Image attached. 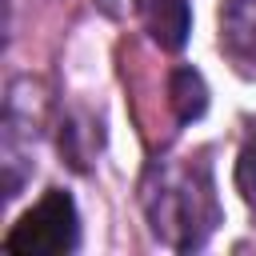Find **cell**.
I'll list each match as a JSON object with an SVG mask.
<instances>
[{"label": "cell", "mask_w": 256, "mask_h": 256, "mask_svg": "<svg viewBox=\"0 0 256 256\" xmlns=\"http://www.w3.org/2000/svg\"><path fill=\"white\" fill-rule=\"evenodd\" d=\"M144 212L152 232L172 248H196L216 224L208 164H156L144 180Z\"/></svg>", "instance_id": "obj_1"}, {"label": "cell", "mask_w": 256, "mask_h": 256, "mask_svg": "<svg viewBox=\"0 0 256 256\" xmlns=\"http://www.w3.org/2000/svg\"><path fill=\"white\" fill-rule=\"evenodd\" d=\"M136 8L160 48H180L188 40V0H136Z\"/></svg>", "instance_id": "obj_4"}, {"label": "cell", "mask_w": 256, "mask_h": 256, "mask_svg": "<svg viewBox=\"0 0 256 256\" xmlns=\"http://www.w3.org/2000/svg\"><path fill=\"white\" fill-rule=\"evenodd\" d=\"M240 192L256 204V136L248 140V148H244V156H240Z\"/></svg>", "instance_id": "obj_6"}, {"label": "cell", "mask_w": 256, "mask_h": 256, "mask_svg": "<svg viewBox=\"0 0 256 256\" xmlns=\"http://www.w3.org/2000/svg\"><path fill=\"white\" fill-rule=\"evenodd\" d=\"M80 236L76 204L64 188H48L4 236V252L12 256H60L72 252Z\"/></svg>", "instance_id": "obj_2"}, {"label": "cell", "mask_w": 256, "mask_h": 256, "mask_svg": "<svg viewBox=\"0 0 256 256\" xmlns=\"http://www.w3.org/2000/svg\"><path fill=\"white\" fill-rule=\"evenodd\" d=\"M220 48L240 72H256V0L220 4Z\"/></svg>", "instance_id": "obj_3"}, {"label": "cell", "mask_w": 256, "mask_h": 256, "mask_svg": "<svg viewBox=\"0 0 256 256\" xmlns=\"http://www.w3.org/2000/svg\"><path fill=\"white\" fill-rule=\"evenodd\" d=\"M172 108L180 120H196L204 108H208V88H204V76L192 72V68H180L172 72Z\"/></svg>", "instance_id": "obj_5"}]
</instances>
